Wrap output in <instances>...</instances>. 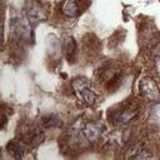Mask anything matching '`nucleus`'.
<instances>
[{
	"instance_id": "1",
	"label": "nucleus",
	"mask_w": 160,
	"mask_h": 160,
	"mask_svg": "<svg viewBox=\"0 0 160 160\" xmlns=\"http://www.w3.org/2000/svg\"><path fill=\"white\" fill-rule=\"evenodd\" d=\"M71 86L78 99L86 105H94L96 101V94L92 89L91 82L85 78H76L71 81Z\"/></svg>"
},
{
	"instance_id": "8",
	"label": "nucleus",
	"mask_w": 160,
	"mask_h": 160,
	"mask_svg": "<svg viewBox=\"0 0 160 160\" xmlns=\"http://www.w3.org/2000/svg\"><path fill=\"white\" fill-rule=\"evenodd\" d=\"M136 114H138V110L136 109H125V110H122V111H120V112L116 114V116H115V120L116 121L115 122L118 125L128 124L129 121H131L136 116Z\"/></svg>"
},
{
	"instance_id": "3",
	"label": "nucleus",
	"mask_w": 160,
	"mask_h": 160,
	"mask_svg": "<svg viewBox=\"0 0 160 160\" xmlns=\"http://www.w3.org/2000/svg\"><path fill=\"white\" fill-rule=\"evenodd\" d=\"M26 16H28V20L31 24H36V22L46 19L45 10L35 0H29L28 1V5H26Z\"/></svg>"
},
{
	"instance_id": "7",
	"label": "nucleus",
	"mask_w": 160,
	"mask_h": 160,
	"mask_svg": "<svg viewBox=\"0 0 160 160\" xmlns=\"http://www.w3.org/2000/svg\"><path fill=\"white\" fill-rule=\"evenodd\" d=\"M6 150L15 159H21L24 156V146H22V142L19 141V140H11V141H9L6 144Z\"/></svg>"
},
{
	"instance_id": "6",
	"label": "nucleus",
	"mask_w": 160,
	"mask_h": 160,
	"mask_svg": "<svg viewBox=\"0 0 160 160\" xmlns=\"http://www.w3.org/2000/svg\"><path fill=\"white\" fill-rule=\"evenodd\" d=\"M64 49H65V54L68 58L69 62H75L76 60V54H78V48H76V42L72 38L66 36L64 40Z\"/></svg>"
},
{
	"instance_id": "2",
	"label": "nucleus",
	"mask_w": 160,
	"mask_h": 160,
	"mask_svg": "<svg viewBox=\"0 0 160 160\" xmlns=\"http://www.w3.org/2000/svg\"><path fill=\"white\" fill-rule=\"evenodd\" d=\"M139 91L140 95L146 99L148 101H158L160 99V91L159 88L156 85V82L150 78V76H145L140 80L139 82Z\"/></svg>"
},
{
	"instance_id": "4",
	"label": "nucleus",
	"mask_w": 160,
	"mask_h": 160,
	"mask_svg": "<svg viewBox=\"0 0 160 160\" xmlns=\"http://www.w3.org/2000/svg\"><path fill=\"white\" fill-rule=\"evenodd\" d=\"M101 132H102V130H101V125L99 122H90V124L85 125L82 129V136L89 142L98 141L99 138L101 136Z\"/></svg>"
},
{
	"instance_id": "11",
	"label": "nucleus",
	"mask_w": 160,
	"mask_h": 160,
	"mask_svg": "<svg viewBox=\"0 0 160 160\" xmlns=\"http://www.w3.org/2000/svg\"><path fill=\"white\" fill-rule=\"evenodd\" d=\"M6 121H8V120H6V116H5V115H2V126H1L2 129L5 128V125H6Z\"/></svg>"
},
{
	"instance_id": "5",
	"label": "nucleus",
	"mask_w": 160,
	"mask_h": 160,
	"mask_svg": "<svg viewBox=\"0 0 160 160\" xmlns=\"http://www.w3.org/2000/svg\"><path fill=\"white\" fill-rule=\"evenodd\" d=\"M61 12L68 16V18H74V16H78L81 11V5L78 0H65L62 4H61V8H60Z\"/></svg>"
},
{
	"instance_id": "9",
	"label": "nucleus",
	"mask_w": 160,
	"mask_h": 160,
	"mask_svg": "<svg viewBox=\"0 0 160 160\" xmlns=\"http://www.w3.org/2000/svg\"><path fill=\"white\" fill-rule=\"evenodd\" d=\"M41 122H42V125H44L45 128H59V126H61V124H62L61 119L56 118L55 115L44 116V118L41 119Z\"/></svg>"
},
{
	"instance_id": "10",
	"label": "nucleus",
	"mask_w": 160,
	"mask_h": 160,
	"mask_svg": "<svg viewBox=\"0 0 160 160\" xmlns=\"http://www.w3.org/2000/svg\"><path fill=\"white\" fill-rule=\"evenodd\" d=\"M154 64H155V69H156V71H158V74H159V76H160V56H156V58H155Z\"/></svg>"
}]
</instances>
